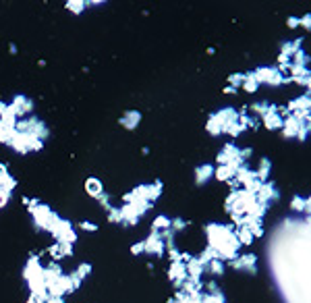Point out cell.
<instances>
[{"label":"cell","mask_w":311,"mask_h":303,"mask_svg":"<svg viewBox=\"0 0 311 303\" xmlns=\"http://www.w3.org/2000/svg\"><path fill=\"white\" fill-rule=\"evenodd\" d=\"M11 197H13V191H8V189L0 187V208L8 206V202H11Z\"/></svg>","instance_id":"48"},{"label":"cell","mask_w":311,"mask_h":303,"mask_svg":"<svg viewBox=\"0 0 311 303\" xmlns=\"http://www.w3.org/2000/svg\"><path fill=\"white\" fill-rule=\"evenodd\" d=\"M247 93H255L257 92V88H259V83L255 81V77H253V73H245V79H243V85H241Z\"/></svg>","instance_id":"38"},{"label":"cell","mask_w":311,"mask_h":303,"mask_svg":"<svg viewBox=\"0 0 311 303\" xmlns=\"http://www.w3.org/2000/svg\"><path fill=\"white\" fill-rule=\"evenodd\" d=\"M178 291H183L185 295H201L203 293V280H195V279H187L183 284H180V289Z\"/></svg>","instance_id":"25"},{"label":"cell","mask_w":311,"mask_h":303,"mask_svg":"<svg viewBox=\"0 0 311 303\" xmlns=\"http://www.w3.org/2000/svg\"><path fill=\"white\" fill-rule=\"evenodd\" d=\"M50 235L54 237L58 243H68V245H73L75 241H77V231L73 229V224L65 220V218H58L54 220V224L50 227Z\"/></svg>","instance_id":"5"},{"label":"cell","mask_w":311,"mask_h":303,"mask_svg":"<svg viewBox=\"0 0 311 303\" xmlns=\"http://www.w3.org/2000/svg\"><path fill=\"white\" fill-rule=\"evenodd\" d=\"M143 254L148 256H156V257H162L164 256V239H162V233H150V237L143 241Z\"/></svg>","instance_id":"10"},{"label":"cell","mask_w":311,"mask_h":303,"mask_svg":"<svg viewBox=\"0 0 311 303\" xmlns=\"http://www.w3.org/2000/svg\"><path fill=\"white\" fill-rule=\"evenodd\" d=\"M262 123H264V127L267 129V131H278V129H282L284 118L280 117L278 106H276L274 110H270L267 115H264V117H262Z\"/></svg>","instance_id":"15"},{"label":"cell","mask_w":311,"mask_h":303,"mask_svg":"<svg viewBox=\"0 0 311 303\" xmlns=\"http://www.w3.org/2000/svg\"><path fill=\"white\" fill-rule=\"evenodd\" d=\"M216 118H218V123L222 125V131H224V127L230 125V123H235V120H239V112L237 108H232V106H226V108H220L218 112H214Z\"/></svg>","instance_id":"19"},{"label":"cell","mask_w":311,"mask_h":303,"mask_svg":"<svg viewBox=\"0 0 311 303\" xmlns=\"http://www.w3.org/2000/svg\"><path fill=\"white\" fill-rule=\"evenodd\" d=\"M299 25H301V27H305L307 31L311 29V15L307 13L305 17H301V19H299Z\"/></svg>","instance_id":"53"},{"label":"cell","mask_w":311,"mask_h":303,"mask_svg":"<svg viewBox=\"0 0 311 303\" xmlns=\"http://www.w3.org/2000/svg\"><path fill=\"white\" fill-rule=\"evenodd\" d=\"M247 131V129L239 123V120H235V123H230V125H226L224 127V131L222 133H226L228 137H239V135H243Z\"/></svg>","instance_id":"37"},{"label":"cell","mask_w":311,"mask_h":303,"mask_svg":"<svg viewBox=\"0 0 311 303\" xmlns=\"http://www.w3.org/2000/svg\"><path fill=\"white\" fill-rule=\"evenodd\" d=\"M224 270H226V266H224L222 259H212L210 264H205V272L207 274H212L214 279H218V276L224 274Z\"/></svg>","instance_id":"30"},{"label":"cell","mask_w":311,"mask_h":303,"mask_svg":"<svg viewBox=\"0 0 311 303\" xmlns=\"http://www.w3.org/2000/svg\"><path fill=\"white\" fill-rule=\"evenodd\" d=\"M287 23H289V27H290V29L299 27V17H289V19H287Z\"/></svg>","instance_id":"56"},{"label":"cell","mask_w":311,"mask_h":303,"mask_svg":"<svg viewBox=\"0 0 311 303\" xmlns=\"http://www.w3.org/2000/svg\"><path fill=\"white\" fill-rule=\"evenodd\" d=\"M63 274H65V272H63V268H60L58 262H50V264L44 268V280H46V287H48V284H52V282H56Z\"/></svg>","instance_id":"23"},{"label":"cell","mask_w":311,"mask_h":303,"mask_svg":"<svg viewBox=\"0 0 311 303\" xmlns=\"http://www.w3.org/2000/svg\"><path fill=\"white\" fill-rule=\"evenodd\" d=\"M75 274L79 276L81 280H83V279H88V276L91 274V264H89V262H83V264H79V266H77V270H75Z\"/></svg>","instance_id":"45"},{"label":"cell","mask_w":311,"mask_h":303,"mask_svg":"<svg viewBox=\"0 0 311 303\" xmlns=\"http://www.w3.org/2000/svg\"><path fill=\"white\" fill-rule=\"evenodd\" d=\"M251 156H253V150L251 148H239V158L243 164H247L249 160H251Z\"/></svg>","instance_id":"49"},{"label":"cell","mask_w":311,"mask_h":303,"mask_svg":"<svg viewBox=\"0 0 311 303\" xmlns=\"http://www.w3.org/2000/svg\"><path fill=\"white\" fill-rule=\"evenodd\" d=\"M168 229H170V218H168V216H164V214L156 216L154 222H152V231L154 233H164V231H168Z\"/></svg>","instance_id":"34"},{"label":"cell","mask_w":311,"mask_h":303,"mask_svg":"<svg viewBox=\"0 0 311 303\" xmlns=\"http://www.w3.org/2000/svg\"><path fill=\"white\" fill-rule=\"evenodd\" d=\"M210 179H214V166L212 164H200L195 168V185L201 187L205 183H210Z\"/></svg>","instance_id":"20"},{"label":"cell","mask_w":311,"mask_h":303,"mask_svg":"<svg viewBox=\"0 0 311 303\" xmlns=\"http://www.w3.org/2000/svg\"><path fill=\"white\" fill-rule=\"evenodd\" d=\"M8 106L13 108V112L17 115V118H25V117H31V112H33V100H29L27 96H21V93H17Z\"/></svg>","instance_id":"11"},{"label":"cell","mask_w":311,"mask_h":303,"mask_svg":"<svg viewBox=\"0 0 311 303\" xmlns=\"http://www.w3.org/2000/svg\"><path fill=\"white\" fill-rule=\"evenodd\" d=\"M46 303H67V301H65L63 297H50Z\"/></svg>","instance_id":"58"},{"label":"cell","mask_w":311,"mask_h":303,"mask_svg":"<svg viewBox=\"0 0 311 303\" xmlns=\"http://www.w3.org/2000/svg\"><path fill=\"white\" fill-rule=\"evenodd\" d=\"M168 280L175 284L177 289H180V284L187 280V268L183 262H172L168 268Z\"/></svg>","instance_id":"14"},{"label":"cell","mask_w":311,"mask_h":303,"mask_svg":"<svg viewBox=\"0 0 311 303\" xmlns=\"http://www.w3.org/2000/svg\"><path fill=\"white\" fill-rule=\"evenodd\" d=\"M290 63H292V65H297V67H309V54H307L303 48H301L299 52H295V54H292Z\"/></svg>","instance_id":"40"},{"label":"cell","mask_w":311,"mask_h":303,"mask_svg":"<svg viewBox=\"0 0 311 303\" xmlns=\"http://www.w3.org/2000/svg\"><path fill=\"white\" fill-rule=\"evenodd\" d=\"M162 189H164L162 181H154V183H150V185H148V193H145V200H148L150 204H154V202L162 195Z\"/></svg>","instance_id":"28"},{"label":"cell","mask_w":311,"mask_h":303,"mask_svg":"<svg viewBox=\"0 0 311 303\" xmlns=\"http://www.w3.org/2000/svg\"><path fill=\"white\" fill-rule=\"evenodd\" d=\"M8 50H11V54H17V46L15 44H11V48H8Z\"/></svg>","instance_id":"61"},{"label":"cell","mask_w":311,"mask_h":303,"mask_svg":"<svg viewBox=\"0 0 311 303\" xmlns=\"http://www.w3.org/2000/svg\"><path fill=\"white\" fill-rule=\"evenodd\" d=\"M46 289H48V293H50V297H65V295H71V293H75L71 280H68V274H63L56 282L48 284Z\"/></svg>","instance_id":"12"},{"label":"cell","mask_w":311,"mask_h":303,"mask_svg":"<svg viewBox=\"0 0 311 303\" xmlns=\"http://www.w3.org/2000/svg\"><path fill=\"white\" fill-rule=\"evenodd\" d=\"M79 229H81V231H89V233H96V231H98V224H93V222H88V220H83V222H79Z\"/></svg>","instance_id":"51"},{"label":"cell","mask_w":311,"mask_h":303,"mask_svg":"<svg viewBox=\"0 0 311 303\" xmlns=\"http://www.w3.org/2000/svg\"><path fill=\"white\" fill-rule=\"evenodd\" d=\"M276 108V104H270V102H255L253 104V106H249V110H251L253 112V117L257 115V117H264V115H267V112H270V110H274Z\"/></svg>","instance_id":"32"},{"label":"cell","mask_w":311,"mask_h":303,"mask_svg":"<svg viewBox=\"0 0 311 303\" xmlns=\"http://www.w3.org/2000/svg\"><path fill=\"white\" fill-rule=\"evenodd\" d=\"M230 268L241 272H247V274H255L257 272V256L253 254H245V256H237L235 259H230Z\"/></svg>","instance_id":"9"},{"label":"cell","mask_w":311,"mask_h":303,"mask_svg":"<svg viewBox=\"0 0 311 303\" xmlns=\"http://www.w3.org/2000/svg\"><path fill=\"white\" fill-rule=\"evenodd\" d=\"M0 187L8 189V191H15L17 187V179L13 175H8V166L4 162H0Z\"/></svg>","instance_id":"26"},{"label":"cell","mask_w":311,"mask_h":303,"mask_svg":"<svg viewBox=\"0 0 311 303\" xmlns=\"http://www.w3.org/2000/svg\"><path fill=\"white\" fill-rule=\"evenodd\" d=\"M197 259H200V262L205 266V264H210L212 259H220V257H218V252H216V249H212L210 245H207V247L203 249V252H201L200 256H197Z\"/></svg>","instance_id":"39"},{"label":"cell","mask_w":311,"mask_h":303,"mask_svg":"<svg viewBox=\"0 0 311 303\" xmlns=\"http://www.w3.org/2000/svg\"><path fill=\"white\" fill-rule=\"evenodd\" d=\"M106 212H108V220H110V222H114V224H123V216H120V210H118V208L110 206Z\"/></svg>","instance_id":"44"},{"label":"cell","mask_w":311,"mask_h":303,"mask_svg":"<svg viewBox=\"0 0 311 303\" xmlns=\"http://www.w3.org/2000/svg\"><path fill=\"white\" fill-rule=\"evenodd\" d=\"M255 200H257L259 204H264V206L270 208V204H274V202L280 200V191H278V187H276L272 181H266V183L262 185V189H259V191L255 193Z\"/></svg>","instance_id":"8"},{"label":"cell","mask_w":311,"mask_h":303,"mask_svg":"<svg viewBox=\"0 0 311 303\" xmlns=\"http://www.w3.org/2000/svg\"><path fill=\"white\" fill-rule=\"evenodd\" d=\"M255 81L262 85H272V88H280V85H284V77L278 73V69L276 67H257L255 71H251Z\"/></svg>","instance_id":"6"},{"label":"cell","mask_w":311,"mask_h":303,"mask_svg":"<svg viewBox=\"0 0 311 303\" xmlns=\"http://www.w3.org/2000/svg\"><path fill=\"white\" fill-rule=\"evenodd\" d=\"M141 123V112L139 110H127L123 117H120V125H123L127 131H133Z\"/></svg>","instance_id":"21"},{"label":"cell","mask_w":311,"mask_h":303,"mask_svg":"<svg viewBox=\"0 0 311 303\" xmlns=\"http://www.w3.org/2000/svg\"><path fill=\"white\" fill-rule=\"evenodd\" d=\"M205 235H207V245L218 252V257L222 262H230L239 256L241 243L237 241V233L232 224H216L210 222L203 227Z\"/></svg>","instance_id":"1"},{"label":"cell","mask_w":311,"mask_h":303,"mask_svg":"<svg viewBox=\"0 0 311 303\" xmlns=\"http://www.w3.org/2000/svg\"><path fill=\"white\" fill-rule=\"evenodd\" d=\"M270 170H272L270 158H259V164H257V168L253 172H255V177L262 181V183H266V181H270Z\"/></svg>","instance_id":"27"},{"label":"cell","mask_w":311,"mask_h":303,"mask_svg":"<svg viewBox=\"0 0 311 303\" xmlns=\"http://www.w3.org/2000/svg\"><path fill=\"white\" fill-rule=\"evenodd\" d=\"M166 303H175V299H172V297H170V299H166Z\"/></svg>","instance_id":"62"},{"label":"cell","mask_w":311,"mask_h":303,"mask_svg":"<svg viewBox=\"0 0 311 303\" xmlns=\"http://www.w3.org/2000/svg\"><path fill=\"white\" fill-rule=\"evenodd\" d=\"M301 48H303V38L299 40H292V42H284V44L280 46V54H278V65H287L290 63V58L295 52H299Z\"/></svg>","instance_id":"13"},{"label":"cell","mask_w":311,"mask_h":303,"mask_svg":"<svg viewBox=\"0 0 311 303\" xmlns=\"http://www.w3.org/2000/svg\"><path fill=\"white\" fill-rule=\"evenodd\" d=\"M203 289H207V291H205L207 295H216V293H222V291H220V287H218V284H216V280L203 282Z\"/></svg>","instance_id":"50"},{"label":"cell","mask_w":311,"mask_h":303,"mask_svg":"<svg viewBox=\"0 0 311 303\" xmlns=\"http://www.w3.org/2000/svg\"><path fill=\"white\" fill-rule=\"evenodd\" d=\"M243 79H245V73H232L228 77V85L232 90H239L241 85H243Z\"/></svg>","instance_id":"43"},{"label":"cell","mask_w":311,"mask_h":303,"mask_svg":"<svg viewBox=\"0 0 311 303\" xmlns=\"http://www.w3.org/2000/svg\"><path fill=\"white\" fill-rule=\"evenodd\" d=\"M290 208H292V210H295V212H309V197H305V200H303V197H301V195H295V197H292V202H290Z\"/></svg>","instance_id":"36"},{"label":"cell","mask_w":311,"mask_h":303,"mask_svg":"<svg viewBox=\"0 0 311 303\" xmlns=\"http://www.w3.org/2000/svg\"><path fill=\"white\" fill-rule=\"evenodd\" d=\"M27 303H42V301H40V299H36V297H29V299H27Z\"/></svg>","instance_id":"60"},{"label":"cell","mask_w":311,"mask_h":303,"mask_svg":"<svg viewBox=\"0 0 311 303\" xmlns=\"http://www.w3.org/2000/svg\"><path fill=\"white\" fill-rule=\"evenodd\" d=\"M118 210H120V216H123V224H125V227H135V224L139 222V216H137V212L133 210L131 204H123Z\"/></svg>","instance_id":"24"},{"label":"cell","mask_w":311,"mask_h":303,"mask_svg":"<svg viewBox=\"0 0 311 303\" xmlns=\"http://www.w3.org/2000/svg\"><path fill=\"white\" fill-rule=\"evenodd\" d=\"M301 123H303V120H299L295 115L284 117V123H282V135H284V137H289V140H295L297 133H299Z\"/></svg>","instance_id":"16"},{"label":"cell","mask_w":311,"mask_h":303,"mask_svg":"<svg viewBox=\"0 0 311 303\" xmlns=\"http://www.w3.org/2000/svg\"><path fill=\"white\" fill-rule=\"evenodd\" d=\"M15 131H17V133H29V135L38 137V140H42V141H46L48 137H50L48 125H46L42 118H38V117L19 118V120H17V125H15Z\"/></svg>","instance_id":"3"},{"label":"cell","mask_w":311,"mask_h":303,"mask_svg":"<svg viewBox=\"0 0 311 303\" xmlns=\"http://www.w3.org/2000/svg\"><path fill=\"white\" fill-rule=\"evenodd\" d=\"M201 301L203 303H226V297H224L222 293H216V295H207V293H203Z\"/></svg>","instance_id":"46"},{"label":"cell","mask_w":311,"mask_h":303,"mask_svg":"<svg viewBox=\"0 0 311 303\" xmlns=\"http://www.w3.org/2000/svg\"><path fill=\"white\" fill-rule=\"evenodd\" d=\"M309 108H311L309 92H305V96H299V98L290 100V102L287 104L289 115H295L299 120H309Z\"/></svg>","instance_id":"7"},{"label":"cell","mask_w":311,"mask_h":303,"mask_svg":"<svg viewBox=\"0 0 311 303\" xmlns=\"http://www.w3.org/2000/svg\"><path fill=\"white\" fill-rule=\"evenodd\" d=\"M201 295H203V293H201ZM201 295H191V297L187 299V303H203V301H201Z\"/></svg>","instance_id":"57"},{"label":"cell","mask_w":311,"mask_h":303,"mask_svg":"<svg viewBox=\"0 0 311 303\" xmlns=\"http://www.w3.org/2000/svg\"><path fill=\"white\" fill-rule=\"evenodd\" d=\"M131 206H133V210L137 212V216H139V218H141L143 214H148L150 208H152L150 202H143V200H135V202H131Z\"/></svg>","instance_id":"42"},{"label":"cell","mask_w":311,"mask_h":303,"mask_svg":"<svg viewBox=\"0 0 311 303\" xmlns=\"http://www.w3.org/2000/svg\"><path fill=\"white\" fill-rule=\"evenodd\" d=\"M187 224H189V222H185L183 218H172V220H170V231H172V233L185 231V229H187Z\"/></svg>","instance_id":"47"},{"label":"cell","mask_w":311,"mask_h":303,"mask_svg":"<svg viewBox=\"0 0 311 303\" xmlns=\"http://www.w3.org/2000/svg\"><path fill=\"white\" fill-rule=\"evenodd\" d=\"M15 127H11V125H2L0 123V143H4V145H8L13 141V137H15Z\"/></svg>","instance_id":"35"},{"label":"cell","mask_w":311,"mask_h":303,"mask_svg":"<svg viewBox=\"0 0 311 303\" xmlns=\"http://www.w3.org/2000/svg\"><path fill=\"white\" fill-rule=\"evenodd\" d=\"M185 268H187V279H195V280H201V276L205 272V266L193 256L185 262Z\"/></svg>","instance_id":"17"},{"label":"cell","mask_w":311,"mask_h":303,"mask_svg":"<svg viewBox=\"0 0 311 303\" xmlns=\"http://www.w3.org/2000/svg\"><path fill=\"white\" fill-rule=\"evenodd\" d=\"M85 191H88L89 197L98 200V197L104 193V183L98 177H88V179H85Z\"/></svg>","instance_id":"22"},{"label":"cell","mask_w":311,"mask_h":303,"mask_svg":"<svg viewBox=\"0 0 311 303\" xmlns=\"http://www.w3.org/2000/svg\"><path fill=\"white\" fill-rule=\"evenodd\" d=\"M235 233H237V241L241 245H251L253 243V233L249 231L247 227H239V229H235Z\"/></svg>","instance_id":"33"},{"label":"cell","mask_w":311,"mask_h":303,"mask_svg":"<svg viewBox=\"0 0 311 303\" xmlns=\"http://www.w3.org/2000/svg\"><path fill=\"white\" fill-rule=\"evenodd\" d=\"M98 202H100V206H104V208L108 210V208H110V195H108L106 191H104V193L98 197Z\"/></svg>","instance_id":"54"},{"label":"cell","mask_w":311,"mask_h":303,"mask_svg":"<svg viewBox=\"0 0 311 303\" xmlns=\"http://www.w3.org/2000/svg\"><path fill=\"white\" fill-rule=\"evenodd\" d=\"M29 214L33 216V222H36V229L38 231H46L50 233V227L54 224V220L58 218L56 212H52L46 204H40L38 200H31V204L27 206Z\"/></svg>","instance_id":"2"},{"label":"cell","mask_w":311,"mask_h":303,"mask_svg":"<svg viewBox=\"0 0 311 303\" xmlns=\"http://www.w3.org/2000/svg\"><path fill=\"white\" fill-rule=\"evenodd\" d=\"M205 131L210 133L212 137H220V135H222V125L218 123V118H216V115H210V117H207Z\"/></svg>","instance_id":"31"},{"label":"cell","mask_w":311,"mask_h":303,"mask_svg":"<svg viewBox=\"0 0 311 303\" xmlns=\"http://www.w3.org/2000/svg\"><path fill=\"white\" fill-rule=\"evenodd\" d=\"M224 93H237V90H232L230 85H226V88H224Z\"/></svg>","instance_id":"59"},{"label":"cell","mask_w":311,"mask_h":303,"mask_svg":"<svg viewBox=\"0 0 311 303\" xmlns=\"http://www.w3.org/2000/svg\"><path fill=\"white\" fill-rule=\"evenodd\" d=\"M253 179H255V172L249 164H241V166L235 170V181L239 183V187H247Z\"/></svg>","instance_id":"18"},{"label":"cell","mask_w":311,"mask_h":303,"mask_svg":"<svg viewBox=\"0 0 311 303\" xmlns=\"http://www.w3.org/2000/svg\"><path fill=\"white\" fill-rule=\"evenodd\" d=\"M131 254H133V256H141V254H143V241H139V243L131 245Z\"/></svg>","instance_id":"55"},{"label":"cell","mask_w":311,"mask_h":303,"mask_svg":"<svg viewBox=\"0 0 311 303\" xmlns=\"http://www.w3.org/2000/svg\"><path fill=\"white\" fill-rule=\"evenodd\" d=\"M68 280H71V284H73V291H77V289H79L81 287V279H79V276H77L75 272H71V274H68Z\"/></svg>","instance_id":"52"},{"label":"cell","mask_w":311,"mask_h":303,"mask_svg":"<svg viewBox=\"0 0 311 303\" xmlns=\"http://www.w3.org/2000/svg\"><path fill=\"white\" fill-rule=\"evenodd\" d=\"M214 179L222 181V183H228V181L235 179V168H232V166H218V168H214Z\"/></svg>","instance_id":"29"},{"label":"cell","mask_w":311,"mask_h":303,"mask_svg":"<svg viewBox=\"0 0 311 303\" xmlns=\"http://www.w3.org/2000/svg\"><path fill=\"white\" fill-rule=\"evenodd\" d=\"M8 148H13L17 154H29V152H42L44 150V141L33 137L29 133H15L13 141L8 143Z\"/></svg>","instance_id":"4"},{"label":"cell","mask_w":311,"mask_h":303,"mask_svg":"<svg viewBox=\"0 0 311 303\" xmlns=\"http://www.w3.org/2000/svg\"><path fill=\"white\" fill-rule=\"evenodd\" d=\"M89 4L85 2V0H68L67 2V8L71 11L73 15H81L83 13V8H88Z\"/></svg>","instance_id":"41"}]
</instances>
